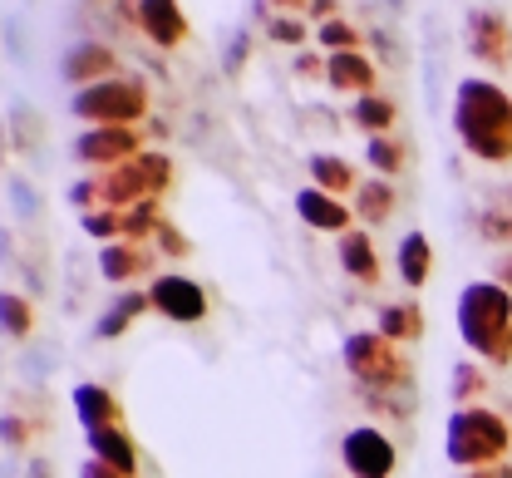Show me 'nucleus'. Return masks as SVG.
Here are the masks:
<instances>
[{
    "mask_svg": "<svg viewBox=\"0 0 512 478\" xmlns=\"http://www.w3.org/2000/svg\"><path fill=\"white\" fill-rule=\"evenodd\" d=\"M458 331L468 350H478L493 365L512 360V296L498 281H473L458 296Z\"/></svg>",
    "mask_w": 512,
    "mask_h": 478,
    "instance_id": "obj_1",
    "label": "nucleus"
},
{
    "mask_svg": "<svg viewBox=\"0 0 512 478\" xmlns=\"http://www.w3.org/2000/svg\"><path fill=\"white\" fill-rule=\"evenodd\" d=\"M458 134L478 158H508L512 153V104L503 89L483 79L458 84Z\"/></svg>",
    "mask_w": 512,
    "mask_h": 478,
    "instance_id": "obj_2",
    "label": "nucleus"
},
{
    "mask_svg": "<svg viewBox=\"0 0 512 478\" xmlns=\"http://www.w3.org/2000/svg\"><path fill=\"white\" fill-rule=\"evenodd\" d=\"M508 444H512V429L503 414L468 405V410H453V419H448L444 449L458 469H488V464H498L508 454Z\"/></svg>",
    "mask_w": 512,
    "mask_h": 478,
    "instance_id": "obj_3",
    "label": "nucleus"
},
{
    "mask_svg": "<svg viewBox=\"0 0 512 478\" xmlns=\"http://www.w3.org/2000/svg\"><path fill=\"white\" fill-rule=\"evenodd\" d=\"M345 370H350L370 395L409 390V365L399 360L394 341H384L380 331H355V336H345Z\"/></svg>",
    "mask_w": 512,
    "mask_h": 478,
    "instance_id": "obj_4",
    "label": "nucleus"
},
{
    "mask_svg": "<svg viewBox=\"0 0 512 478\" xmlns=\"http://www.w3.org/2000/svg\"><path fill=\"white\" fill-rule=\"evenodd\" d=\"M340 459H345V474L350 478H389L399 454H394V439L375 429V424H360L340 439Z\"/></svg>",
    "mask_w": 512,
    "mask_h": 478,
    "instance_id": "obj_5",
    "label": "nucleus"
},
{
    "mask_svg": "<svg viewBox=\"0 0 512 478\" xmlns=\"http://www.w3.org/2000/svg\"><path fill=\"white\" fill-rule=\"evenodd\" d=\"M74 109L84 114V119H99V124H128V119H138L143 114V84H89L79 99H74Z\"/></svg>",
    "mask_w": 512,
    "mask_h": 478,
    "instance_id": "obj_6",
    "label": "nucleus"
},
{
    "mask_svg": "<svg viewBox=\"0 0 512 478\" xmlns=\"http://www.w3.org/2000/svg\"><path fill=\"white\" fill-rule=\"evenodd\" d=\"M148 296H153V311L178 321V326H197L207 316V291L197 281H188V276H158L148 286Z\"/></svg>",
    "mask_w": 512,
    "mask_h": 478,
    "instance_id": "obj_7",
    "label": "nucleus"
},
{
    "mask_svg": "<svg viewBox=\"0 0 512 478\" xmlns=\"http://www.w3.org/2000/svg\"><path fill=\"white\" fill-rule=\"evenodd\" d=\"M89 454H94L99 464L119 469L124 478L138 474V449H133V439H128L119 424H109V429H89Z\"/></svg>",
    "mask_w": 512,
    "mask_h": 478,
    "instance_id": "obj_8",
    "label": "nucleus"
},
{
    "mask_svg": "<svg viewBox=\"0 0 512 478\" xmlns=\"http://www.w3.org/2000/svg\"><path fill=\"white\" fill-rule=\"evenodd\" d=\"M69 405H74V419L84 424V434H89V429H109V424H119V400H114L104 385H74Z\"/></svg>",
    "mask_w": 512,
    "mask_h": 478,
    "instance_id": "obj_9",
    "label": "nucleus"
},
{
    "mask_svg": "<svg viewBox=\"0 0 512 478\" xmlns=\"http://www.w3.org/2000/svg\"><path fill=\"white\" fill-rule=\"evenodd\" d=\"M143 15V30L158 40V45H178L183 40V10H178V0H143L138 5Z\"/></svg>",
    "mask_w": 512,
    "mask_h": 478,
    "instance_id": "obj_10",
    "label": "nucleus"
},
{
    "mask_svg": "<svg viewBox=\"0 0 512 478\" xmlns=\"http://www.w3.org/2000/svg\"><path fill=\"white\" fill-rule=\"evenodd\" d=\"M296 212H301L311 227H320V232H340V227L350 222V207H340L325 188H306V193L296 198Z\"/></svg>",
    "mask_w": 512,
    "mask_h": 478,
    "instance_id": "obj_11",
    "label": "nucleus"
},
{
    "mask_svg": "<svg viewBox=\"0 0 512 478\" xmlns=\"http://www.w3.org/2000/svg\"><path fill=\"white\" fill-rule=\"evenodd\" d=\"M148 306H153V296H148V291H124V296H119V301H114V306L99 316L94 336H99V341H114V336H124L128 321H133L138 311H148Z\"/></svg>",
    "mask_w": 512,
    "mask_h": 478,
    "instance_id": "obj_12",
    "label": "nucleus"
},
{
    "mask_svg": "<svg viewBox=\"0 0 512 478\" xmlns=\"http://www.w3.org/2000/svg\"><path fill=\"white\" fill-rule=\"evenodd\" d=\"M124 153H133V134L128 129H99V134L79 138V158L84 163H114Z\"/></svg>",
    "mask_w": 512,
    "mask_h": 478,
    "instance_id": "obj_13",
    "label": "nucleus"
},
{
    "mask_svg": "<svg viewBox=\"0 0 512 478\" xmlns=\"http://www.w3.org/2000/svg\"><path fill=\"white\" fill-rule=\"evenodd\" d=\"M340 267L355 276V281H375V276H380L375 247H370L365 232H345V237H340Z\"/></svg>",
    "mask_w": 512,
    "mask_h": 478,
    "instance_id": "obj_14",
    "label": "nucleus"
},
{
    "mask_svg": "<svg viewBox=\"0 0 512 478\" xmlns=\"http://www.w3.org/2000/svg\"><path fill=\"white\" fill-rule=\"evenodd\" d=\"M429 267H434L429 237H424V232H409V237L399 242V276H404V286H424V281H429Z\"/></svg>",
    "mask_w": 512,
    "mask_h": 478,
    "instance_id": "obj_15",
    "label": "nucleus"
},
{
    "mask_svg": "<svg viewBox=\"0 0 512 478\" xmlns=\"http://www.w3.org/2000/svg\"><path fill=\"white\" fill-rule=\"evenodd\" d=\"M330 84H335V89H360V94L370 99V89H375V69H370V60H360L355 50H340V55L330 60Z\"/></svg>",
    "mask_w": 512,
    "mask_h": 478,
    "instance_id": "obj_16",
    "label": "nucleus"
},
{
    "mask_svg": "<svg viewBox=\"0 0 512 478\" xmlns=\"http://www.w3.org/2000/svg\"><path fill=\"white\" fill-rule=\"evenodd\" d=\"M380 336L384 341H419L424 336V311L419 306H384L380 311Z\"/></svg>",
    "mask_w": 512,
    "mask_h": 478,
    "instance_id": "obj_17",
    "label": "nucleus"
},
{
    "mask_svg": "<svg viewBox=\"0 0 512 478\" xmlns=\"http://www.w3.org/2000/svg\"><path fill=\"white\" fill-rule=\"evenodd\" d=\"M143 267H148V257L138 247H124V242H114V247L99 252V272L109 276V281H133Z\"/></svg>",
    "mask_w": 512,
    "mask_h": 478,
    "instance_id": "obj_18",
    "label": "nucleus"
},
{
    "mask_svg": "<svg viewBox=\"0 0 512 478\" xmlns=\"http://www.w3.org/2000/svg\"><path fill=\"white\" fill-rule=\"evenodd\" d=\"M109 65H114V60H109V50H104V45H79V50H69L64 74H69L74 84H89L94 74H104Z\"/></svg>",
    "mask_w": 512,
    "mask_h": 478,
    "instance_id": "obj_19",
    "label": "nucleus"
},
{
    "mask_svg": "<svg viewBox=\"0 0 512 478\" xmlns=\"http://www.w3.org/2000/svg\"><path fill=\"white\" fill-rule=\"evenodd\" d=\"M0 316H5V336H10V341H25V336L35 331V311H30V301H25V296H15V291H5Z\"/></svg>",
    "mask_w": 512,
    "mask_h": 478,
    "instance_id": "obj_20",
    "label": "nucleus"
},
{
    "mask_svg": "<svg viewBox=\"0 0 512 478\" xmlns=\"http://www.w3.org/2000/svg\"><path fill=\"white\" fill-rule=\"evenodd\" d=\"M389 207H394V193H389L384 183H365V188H360V217H365V222L389 217Z\"/></svg>",
    "mask_w": 512,
    "mask_h": 478,
    "instance_id": "obj_21",
    "label": "nucleus"
},
{
    "mask_svg": "<svg viewBox=\"0 0 512 478\" xmlns=\"http://www.w3.org/2000/svg\"><path fill=\"white\" fill-rule=\"evenodd\" d=\"M389 119H394V104H389V99H375V94H370V99L355 104V124H365V129H375V134L389 129Z\"/></svg>",
    "mask_w": 512,
    "mask_h": 478,
    "instance_id": "obj_22",
    "label": "nucleus"
},
{
    "mask_svg": "<svg viewBox=\"0 0 512 478\" xmlns=\"http://www.w3.org/2000/svg\"><path fill=\"white\" fill-rule=\"evenodd\" d=\"M311 178H316L320 188H350V168L340 163V158H311Z\"/></svg>",
    "mask_w": 512,
    "mask_h": 478,
    "instance_id": "obj_23",
    "label": "nucleus"
},
{
    "mask_svg": "<svg viewBox=\"0 0 512 478\" xmlns=\"http://www.w3.org/2000/svg\"><path fill=\"white\" fill-rule=\"evenodd\" d=\"M473 395H483V370H478V365H458V370H453V400L463 405V400H473Z\"/></svg>",
    "mask_w": 512,
    "mask_h": 478,
    "instance_id": "obj_24",
    "label": "nucleus"
},
{
    "mask_svg": "<svg viewBox=\"0 0 512 478\" xmlns=\"http://www.w3.org/2000/svg\"><path fill=\"white\" fill-rule=\"evenodd\" d=\"M35 207H40V193L25 188L20 178H10V212H15V217H35Z\"/></svg>",
    "mask_w": 512,
    "mask_h": 478,
    "instance_id": "obj_25",
    "label": "nucleus"
},
{
    "mask_svg": "<svg viewBox=\"0 0 512 478\" xmlns=\"http://www.w3.org/2000/svg\"><path fill=\"white\" fill-rule=\"evenodd\" d=\"M399 158H404V153H399L389 138H370V163H375L380 173H399Z\"/></svg>",
    "mask_w": 512,
    "mask_h": 478,
    "instance_id": "obj_26",
    "label": "nucleus"
},
{
    "mask_svg": "<svg viewBox=\"0 0 512 478\" xmlns=\"http://www.w3.org/2000/svg\"><path fill=\"white\" fill-rule=\"evenodd\" d=\"M84 232L114 237V232H124V217H119V212H89V217H84Z\"/></svg>",
    "mask_w": 512,
    "mask_h": 478,
    "instance_id": "obj_27",
    "label": "nucleus"
},
{
    "mask_svg": "<svg viewBox=\"0 0 512 478\" xmlns=\"http://www.w3.org/2000/svg\"><path fill=\"white\" fill-rule=\"evenodd\" d=\"M320 40H325V45H335V55H340V45H345V50L355 45V30H350L345 20H325V30H320Z\"/></svg>",
    "mask_w": 512,
    "mask_h": 478,
    "instance_id": "obj_28",
    "label": "nucleus"
},
{
    "mask_svg": "<svg viewBox=\"0 0 512 478\" xmlns=\"http://www.w3.org/2000/svg\"><path fill=\"white\" fill-rule=\"evenodd\" d=\"M25 370H30L35 380H45V375L55 370V345H40L35 355H25Z\"/></svg>",
    "mask_w": 512,
    "mask_h": 478,
    "instance_id": "obj_29",
    "label": "nucleus"
},
{
    "mask_svg": "<svg viewBox=\"0 0 512 478\" xmlns=\"http://www.w3.org/2000/svg\"><path fill=\"white\" fill-rule=\"evenodd\" d=\"M25 434H30V424H25L20 414H5V449H10V454L25 449Z\"/></svg>",
    "mask_w": 512,
    "mask_h": 478,
    "instance_id": "obj_30",
    "label": "nucleus"
},
{
    "mask_svg": "<svg viewBox=\"0 0 512 478\" xmlns=\"http://www.w3.org/2000/svg\"><path fill=\"white\" fill-rule=\"evenodd\" d=\"M271 35H276V40H286V45H296V40H306V30H301L296 20H276V25H271Z\"/></svg>",
    "mask_w": 512,
    "mask_h": 478,
    "instance_id": "obj_31",
    "label": "nucleus"
},
{
    "mask_svg": "<svg viewBox=\"0 0 512 478\" xmlns=\"http://www.w3.org/2000/svg\"><path fill=\"white\" fill-rule=\"evenodd\" d=\"M79 478H124L119 469H109V464H99V459H89L84 469H79Z\"/></svg>",
    "mask_w": 512,
    "mask_h": 478,
    "instance_id": "obj_32",
    "label": "nucleus"
},
{
    "mask_svg": "<svg viewBox=\"0 0 512 478\" xmlns=\"http://www.w3.org/2000/svg\"><path fill=\"white\" fill-rule=\"evenodd\" d=\"M242 60H247V35H237V40H232V55H227V69H237Z\"/></svg>",
    "mask_w": 512,
    "mask_h": 478,
    "instance_id": "obj_33",
    "label": "nucleus"
},
{
    "mask_svg": "<svg viewBox=\"0 0 512 478\" xmlns=\"http://www.w3.org/2000/svg\"><path fill=\"white\" fill-rule=\"evenodd\" d=\"M25 478H50V464H45V459H30V464H25Z\"/></svg>",
    "mask_w": 512,
    "mask_h": 478,
    "instance_id": "obj_34",
    "label": "nucleus"
},
{
    "mask_svg": "<svg viewBox=\"0 0 512 478\" xmlns=\"http://www.w3.org/2000/svg\"><path fill=\"white\" fill-rule=\"evenodd\" d=\"M498 272H503V281H508V286H512V257H508V262H503V267H498Z\"/></svg>",
    "mask_w": 512,
    "mask_h": 478,
    "instance_id": "obj_35",
    "label": "nucleus"
}]
</instances>
